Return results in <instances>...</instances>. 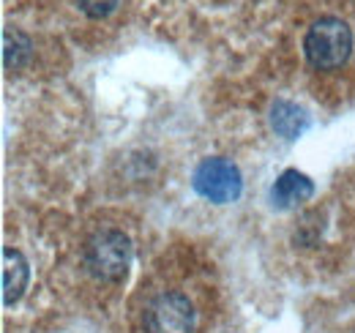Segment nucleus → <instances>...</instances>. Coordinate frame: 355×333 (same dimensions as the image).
I'll use <instances>...</instances> for the list:
<instances>
[{
  "label": "nucleus",
  "mask_w": 355,
  "mask_h": 333,
  "mask_svg": "<svg viewBox=\"0 0 355 333\" xmlns=\"http://www.w3.org/2000/svg\"><path fill=\"white\" fill-rule=\"evenodd\" d=\"M28 279H31V268L22 251L6 246L3 249V306H14L22 298Z\"/></svg>",
  "instance_id": "nucleus-6"
},
{
  "label": "nucleus",
  "mask_w": 355,
  "mask_h": 333,
  "mask_svg": "<svg viewBox=\"0 0 355 333\" xmlns=\"http://www.w3.org/2000/svg\"><path fill=\"white\" fill-rule=\"evenodd\" d=\"M270 126H273V131L282 134L284 139H298V137L309 128V115H306L298 104L282 99V101H276V104L270 107Z\"/></svg>",
  "instance_id": "nucleus-7"
},
{
  "label": "nucleus",
  "mask_w": 355,
  "mask_h": 333,
  "mask_svg": "<svg viewBox=\"0 0 355 333\" xmlns=\"http://www.w3.org/2000/svg\"><path fill=\"white\" fill-rule=\"evenodd\" d=\"M191 186L208 203L227 205V203H235L243 194V175L230 159L214 156V159H202L194 166Z\"/></svg>",
  "instance_id": "nucleus-3"
},
{
  "label": "nucleus",
  "mask_w": 355,
  "mask_h": 333,
  "mask_svg": "<svg viewBox=\"0 0 355 333\" xmlns=\"http://www.w3.org/2000/svg\"><path fill=\"white\" fill-rule=\"evenodd\" d=\"M31 58V39L17 31V28H6L3 31V63L8 71H19Z\"/></svg>",
  "instance_id": "nucleus-8"
},
{
  "label": "nucleus",
  "mask_w": 355,
  "mask_h": 333,
  "mask_svg": "<svg viewBox=\"0 0 355 333\" xmlns=\"http://www.w3.org/2000/svg\"><path fill=\"white\" fill-rule=\"evenodd\" d=\"M311 194H314V183L298 169H284L270 186V203L282 210L306 203Z\"/></svg>",
  "instance_id": "nucleus-5"
},
{
  "label": "nucleus",
  "mask_w": 355,
  "mask_h": 333,
  "mask_svg": "<svg viewBox=\"0 0 355 333\" xmlns=\"http://www.w3.org/2000/svg\"><path fill=\"white\" fill-rule=\"evenodd\" d=\"M197 314L183 292H162L145 309V333H194Z\"/></svg>",
  "instance_id": "nucleus-4"
},
{
  "label": "nucleus",
  "mask_w": 355,
  "mask_h": 333,
  "mask_svg": "<svg viewBox=\"0 0 355 333\" xmlns=\"http://www.w3.org/2000/svg\"><path fill=\"white\" fill-rule=\"evenodd\" d=\"M132 241L121 230H98L85 244V268L101 282H121L132 265Z\"/></svg>",
  "instance_id": "nucleus-2"
},
{
  "label": "nucleus",
  "mask_w": 355,
  "mask_h": 333,
  "mask_svg": "<svg viewBox=\"0 0 355 333\" xmlns=\"http://www.w3.org/2000/svg\"><path fill=\"white\" fill-rule=\"evenodd\" d=\"M77 6H80L83 14H88L90 19H104L115 11L118 0H77Z\"/></svg>",
  "instance_id": "nucleus-9"
},
{
  "label": "nucleus",
  "mask_w": 355,
  "mask_h": 333,
  "mask_svg": "<svg viewBox=\"0 0 355 333\" xmlns=\"http://www.w3.org/2000/svg\"><path fill=\"white\" fill-rule=\"evenodd\" d=\"M304 52L314 69L331 71L347 63L353 52V31L339 17H320L304 39Z\"/></svg>",
  "instance_id": "nucleus-1"
}]
</instances>
